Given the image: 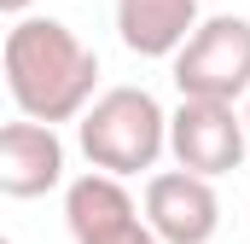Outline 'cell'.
Wrapping results in <instances>:
<instances>
[{"label":"cell","mask_w":250,"mask_h":244,"mask_svg":"<svg viewBox=\"0 0 250 244\" xmlns=\"http://www.w3.org/2000/svg\"><path fill=\"white\" fill-rule=\"evenodd\" d=\"M76 145L105 175H151L169 151V111L151 87H105L76 117Z\"/></svg>","instance_id":"2"},{"label":"cell","mask_w":250,"mask_h":244,"mask_svg":"<svg viewBox=\"0 0 250 244\" xmlns=\"http://www.w3.org/2000/svg\"><path fill=\"white\" fill-rule=\"evenodd\" d=\"M181 99H245L250 93V18H198L192 35L169 53Z\"/></svg>","instance_id":"3"},{"label":"cell","mask_w":250,"mask_h":244,"mask_svg":"<svg viewBox=\"0 0 250 244\" xmlns=\"http://www.w3.org/2000/svg\"><path fill=\"white\" fill-rule=\"evenodd\" d=\"M0 70H6V93L23 117L35 122H76L87 111L93 87H99V59L93 47L64 23V18H41L23 12L6 29L0 47Z\"/></svg>","instance_id":"1"},{"label":"cell","mask_w":250,"mask_h":244,"mask_svg":"<svg viewBox=\"0 0 250 244\" xmlns=\"http://www.w3.org/2000/svg\"><path fill=\"white\" fill-rule=\"evenodd\" d=\"M29 6H35V0H0V18H23Z\"/></svg>","instance_id":"10"},{"label":"cell","mask_w":250,"mask_h":244,"mask_svg":"<svg viewBox=\"0 0 250 244\" xmlns=\"http://www.w3.org/2000/svg\"><path fill=\"white\" fill-rule=\"evenodd\" d=\"M245 134H250V93H245Z\"/></svg>","instance_id":"11"},{"label":"cell","mask_w":250,"mask_h":244,"mask_svg":"<svg viewBox=\"0 0 250 244\" xmlns=\"http://www.w3.org/2000/svg\"><path fill=\"white\" fill-rule=\"evenodd\" d=\"M0 244H12V239H6V233H0Z\"/></svg>","instance_id":"12"},{"label":"cell","mask_w":250,"mask_h":244,"mask_svg":"<svg viewBox=\"0 0 250 244\" xmlns=\"http://www.w3.org/2000/svg\"><path fill=\"white\" fill-rule=\"evenodd\" d=\"M169 157L215 181V175H233L250 157V134H245V111L233 99H181L169 111Z\"/></svg>","instance_id":"4"},{"label":"cell","mask_w":250,"mask_h":244,"mask_svg":"<svg viewBox=\"0 0 250 244\" xmlns=\"http://www.w3.org/2000/svg\"><path fill=\"white\" fill-rule=\"evenodd\" d=\"M93 244H163V239H157L146 221H128V227H117L111 239H93Z\"/></svg>","instance_id":"9"},{"label":"cell","mask_w":250,"mask_h":244,"mask_svg":"<svg viewBox=\"0 0 250 244\" xmlns=\"http://www.w3.org/2000/svg\"><path fill=\"white\" fill-rule=\"evenodd\" d=\"M204 0H117V35L134 59H169L198 23Z\"/></svg>","instance_id":"8"},{"label":"cell","mask_w":250,"mask_h":244,"mask_svg":"<svg viewBox=\"0 0 250 244\" xmlns=\"http://www.w3.org/2000/svg\"><path fill=\"white\" fill-rule=\"evenodd\" d=\"M53 186H64V140L53 122L18 117L0 122V198H47Z\"/></svg>","instance_id":"6"},{"label":"cell","mask_w":250,"mask_h":244,"mask_svg":"<svg viewBox=\"0 0 250 244\" xmlns=\"http://www.w3.org/2000/svg\"><path fill=\"white\" fill-rule=\"evenodd\" d=\"M140 221L157 233L163 244H209L221 233V198H215V181L192 175V169H157L146 181V198H140Z\"/></svg>","instance_id":"5"},{"label":"cell","mask_w":250,"mask_h":244,"mask_svg":"<svg viewBox=\"0 0 250 244\" xmlns=\"http://www.w3.org/2000/svg\"><path fill=\"white\" fill-rule=\"evenodd\" d=\"M140 221V203L134 192L123 186V175H105V169H87L64 186V227L76 244H93V239H111L117 227Z\"/></svg>","instance_id":"7"}]
</instances>
